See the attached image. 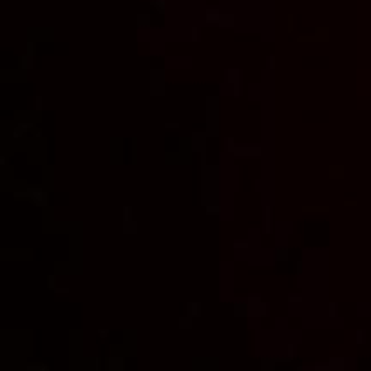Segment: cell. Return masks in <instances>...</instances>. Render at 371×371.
Listing matches in <instances>:
<instances>
[{"instance_id": "6da1fadb", "label": "cell", "mask_w": 371, "mask_h": 371, "mask_svg": "<svg viewBox=\"0 0 371 371\" xmlns=\"http://www.w3.org/2000/svg\"><path fill=\"white\" fill-rule=\"evenodd\" d=\"M246 312L248 315H268V304L261 302L259 297H248Z\"/></svg>"}, {"instance_id": "7a4b0ae2", "label": "cell", "mask_w": 371, "mask_h": 371, "mask_svg": "<svg viewBox=\"0 0 371 371\" xmlns=\"http://www.w3.org/2000/svg\"><path fill=\"white\" fill-rule=\"evenodd\" d=\"M27 197L33 201V205H36V206H47V203H49V194L44 192L42 188H38V187L27 188Z\"/></svg>"}, {"instance_id": "3957f363", "label": "cell", "mask_w": 371, "mask_h": 371, "mask_svg": "<svg viewBox=\"0 0 371 371\" xmlns=\"http://www.w3.org/2000/svg\"><path fill=\"white\" fill-rule=\"evenodd\" d=\"M259 152L261 150L257 147H239L234 150V154H237V156H257Z\"/></svg>"}, {"instance_id": "277c9868", "label": "cell", "mask_w": 371, "mask_h": 371, "mask_svg": "<svg viewBox=\"0 0 371 371\" xmlns=\"http://www.w3.org/2000/svg\"><path fill=\"white\" fill-rule=\"evenodd\" d=\"M187 312L190 317H199L201 315V304L199 302H190V304H187Z\"/></svg>"}, {"instance_id": "5b68a950", "label": "cell", "mask_w": 371, "mask_h": 371, "mask_svg": "<svg viewBox=\"0 0 371 371\" xmlns=\"http://www.w3.org/2000/svg\"><path fill=\"white\" fill-rule=\"evenodd\" d=\"M31 127H33L31 123H20V125L16 127V129L13 130V138H22L24 134H25V130H29Z\"/></svg>"}, {"instance_id": "8992f818", "label": "cell", "mask_w": 371, "mask_h": 371, "mask_svg": "<svg viewBox=\"0 0 371 371\" xmlns=\"http://www.w3.org/2000/svg\"><path fill=\"white\" fill-rule=\"evenodd\" d=\"M107 366H109V369H123V357H116V359H109V362H107Z\"/></svg>"}, {"instance_id": "52a82bcc", "label": "cell", "mask_w": 371, "mask_h": 371, "mask_svg": "<svg viewBox=\"0 0 371 371\" xmlns=\"http://www.w3.org/2000/svg\"><path fill=\"white\" fill-rule=\"evenodd\" d=\"M217 24H219V27H232L234 25V16L232 15H223Z\"/></svg>"}, {"instance_id": "ba28073f", "label": "cell", "mask_w": 371, "mask_h": 371, "mask_svg": "<svg viewBox=\"0 0 371 371\" xmlns=\"http://www.w3.org/2000/svg\"><path fill=\"white\" fill-rule=\"evenodd\" d=\"M219 18H221V15H219L217 9H208L206 11V22H219Z\"/></svg>"}, {"instance_id": "9c48e42d", "label": "cell", "mask_w": 371, "mask_h": 371, "mask_svg": "<svg viewBox=\"0 0 371 371\" xmlns=\"http://www.w3.org/2000/svg\"><path fill=\"white\" fill-rule=\"evenodd\" d=\"M226 76H228V82H230V83H237L239 71H228V72H226Z\"/></svg>"}, {"instance_id": "30bf717a", "label": "cell", "mask_w": 371, "mask_h": 371, "mask_svg": "<svg viewBox=\"0 0 371 371\" xmlns=\"http://www.w3.org/2000/svg\"><path fill=\"white\" fill-rule=\"evenodd\" d=\"M179 324H181V328H183V329H190V328H192V324H190V315H188V319H181Z\"/></svg>"}, {"instance_id": "8fae6325", "label": "cell", "mask_w": 371, "mask_h": 371, "mask_svg": "<svg viewBox=\"0 0 371 371\" xmlns=\"http://www.w3.org/2000/svg\"><path fill=\"white\" fill-rule=\"evenodd\" d=\"M20 65H22L24 69H27V67H31V56H29V58L22 56V58H20Z\"/></svg>"}, {"instance_id": "7c38bea8", "label": "cell", "mask_w": 371, "mask_h": 371, "mask_svg": "<svg viewBox=\"0 0 371 371\" xmlns=\"http://www.w3.org/2000/svg\"><path fill=\"white\" fill-rule=\"evenodd\" d=\"M123 212H125V214H123V217H125V223H129V219H130V214H132V210H130L129 206H125V208H123Z\"/></svg>"}, {"instance_id": "4fadbf2b", "label": "cell", "mask_w": 371, "mask_h": 371, "mask_svg": "<svg viewBox=\"0 0 371 371\" xmlns=\"http://www.w3.org/2000/svg\"><path fill=\"white\" fill-rule=\"evenodd\" d=\"M33 55H35V44L29 42L27 44V56H33Z\"/></svg>"}, {"instance_id": "5bb4252c", "label": "cell", "mask_w": 371, "mask_h": 371, "mask_svg": "<svg viewBox=\"0 0 371 371\" xmlns=\"http://www.w3.org/2000/svg\"><path fill=\"white\" fill-rule=\"evenodd\" d=\"M154 5H156V8H158L161 13L165 11V9H163V8H165V2H163V0H156V2H154Z\"/></svg>"}, {"instance_id": "9a60e30c", "label": "cell", "mask_w": 371, "mask_h": 371, "mask_svg": "<svg viewBox=\"0 0 371 371\" xmlns=\"http://www.w3.org/2000/svg\"><path fill=\"white\" fill-rule=\"evenodd\" d=\"M206 212L210 214V215H214V214H219V206H208V208H206Z\"/></svg>"}, {"instance_id": "2e32d148", "label": "cell", "mask_w": 371, "mask_h": 371, "mask_svg": "<svg viewBox=\"0 0 371 371\" xmlns=\"http://www.w3.org/2000/svg\"><path fill=\"white\" fill-rule=\"evenodd\" d=\"M357 340H359V344L364 342V331H357Z\"/></svg>"}, {"instance_id": "e0dca14e", "label": "cell", "mask_w": 371, "mask_h": 371, "mask_svg": "<svg viewBox=\"0 0 371 371\" xmlns=\"http://www.w3.org/2000/svg\"><path fill=\"white\" fill-rule=\"evenodd\" d=\"M29 369H47V366H42V364H36V366H29Z\"/></svg>"}, {"instance_id": "ac0fdd59", "label": "cell", "mask_w": 371, "mask_h": 371, "mask_svg": "<svg viewBox=\"0 0 371 371\" xmlns=\"http://www.w3.org/2000/svg\"><path fill=\"white\" fill-rule=\"evenodd\" d=\"M234 246H235V248H246V246H248V243H235Z\"/></svg>"}, {"instance_id": "d6986e66", "label": "cell", "mask_w": 371, "mask_h": 371, "mask_svg": "<svg viewBox=\"0 0 371 371\" xmlns=\"http://www.w3.org/2000/svg\"><path fill=\"white\" fill-rule=\"evenodd\" d=\"M293 351H295V348H293V346H288V355H290V359H293Z\"/></svg>"}, {"instance_id": "ffe728a7", "label": "cell", "mask_w": 371, "mask_h": 371, "mask_svg": "<svg viewBox=\"0 0 371 371\" xmlns=\"http://www.w3.org/2000/svg\"><path fill=\"white\" fill-rule=\"evenodd\" d=\"M335 310H337V306H335V304H329V315H331V317L335 315Z\"/></svg>"}, {"instance_id": "44dd1931", "label": "cell", "mask_w": 371, "mask_h": 371, "mask_svg": "<svg viewBox=\"0 0 371 371\" xmlns=\"http://www.w3.org/2000/svg\"><path fill=\"white\" fill-rule=\"evenodd\" d=\"M290 301H292V302H301V297H297V295H293V297H290Z\"/></svg>"}, {"instance_id": "7402d4cb", "label": "cell", "mask_w": 371, "mask_h": 371, "mask_svg": "<svg viewBox=\"0 0 371 371\" xmlns=\"http://www.w3.org/2000/svg\"><path fill=\"white\" fill-rule=\"evenodd\" d=\"M107 333H109L107 329H100V331H98V335H100V337H107Z\"/></svg>"}, {"instance_id": "603a6c76", "label": "cell", "mask_w": 371, "mask_h": 371, "mask_svg": "<svg viewBox=\"0 0 371 371\" xmlns=\"http://www.w3.org/2000/svg\"><path fill=\"white\" fill-rule=\"evenodd\" d=\"M49 286H55V277H49Z\"/></svg>"}]
</instances>
